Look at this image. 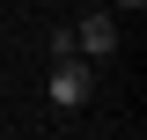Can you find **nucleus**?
Returning a JSON list of instances; mask_svg holds the SVG:
<instances>
[{
  "mask_svg": "<svg viewBox=\"0 0 147 140\" xmlns=\"http://www.w3.org/2000/svg\"><path fill=\"white\" fill-rule=\"evenodd\" d=\"M88 96H96V67H88L81 52H66V59L52 67V111H81Z\"/></svg>",
  "mask_w": 147,
  "mask_h": 140,
  "instance_id": "1",
  "label": "nucleus"
},
{
  "mask_svg": "<svg viewBox=\"0 0 147 140\" xmlns=\"http://www.w3.org/2000/svg\"><path fill=\"white\" fill-rule=\"evenodd\" d=\"M74 52L81 59H110L118 52V7H96V15L74 22Z\"/></svg>",
  "mask_w": 147,
  "mask_h": 140,
  "instance_id": "2",
  "label": "nucleus"
},
{
  "mask_svg": "<svg viewBox=\"0 0 147 140\" xmlns=\"http://www.w3.org/2000/svg\"><path fill=\"white\" fill-rule=\"evenodd\" d=\"M110 7H118V15H140V7H147V0H110Z\"/></svg>",
  "mask_w": 147,
  "mask_h": 140,
  "instance_id": "3",
  "label": "nucleus"
}]
</instances>
